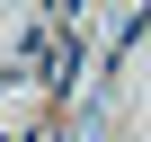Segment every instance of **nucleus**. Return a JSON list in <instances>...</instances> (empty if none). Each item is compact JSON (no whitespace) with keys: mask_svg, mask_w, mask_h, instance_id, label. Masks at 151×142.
I'll use <instances>...</instances> for the list:
<instances>
[{"mask_svg":"<svg viewBox=\"0 0 151 142\" xmlns=\"http://www.w3.org/2000/svg\"><path fill=\"white\" fill-rule=\"evenodd\" d=\"M71 80H80V36H71V44H53V53H45V89H71Z\"/></svg>","mask_w":151,"mask_h":142,"instance_id":"f257e3e1","label":"nucleus"}]
</instances>
